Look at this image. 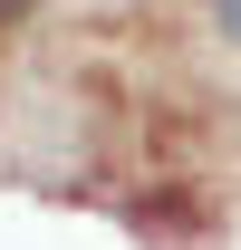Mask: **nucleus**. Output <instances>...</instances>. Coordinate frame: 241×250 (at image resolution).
I'll use <instances>...</instances> for the list:
<instances>
[{
    "label": "nucleus",
    "mask_w": 241,
    "mask_h": 250,
    "mask_svg": "<svg viewBox=\"0 0 241 250\" xmlns=\"http://www.w3.org/2000/svg\"><path fill=\"white\" fill-rule=\"evenodd\" d=\"M29 10H39V0H0V29H20V20H29Z\"/></svg>",
    "instance_id": "f03ea898"
},
{
    "label": "nucleus",
    "mask_w": 241,
    "mask_h": 250,
    "mask_svg": "<svg viewBox=\"0 0 241 250\" xmlns=\"http://www.w3.org/2000/svg\"><path fill=\"white\" fill-rule=\"evenodd\" d=\"M212 29H222V39L241 48V0H212Z\"/></svg>",
    "instance_id": "f257e3e1"
}]
</instances>
